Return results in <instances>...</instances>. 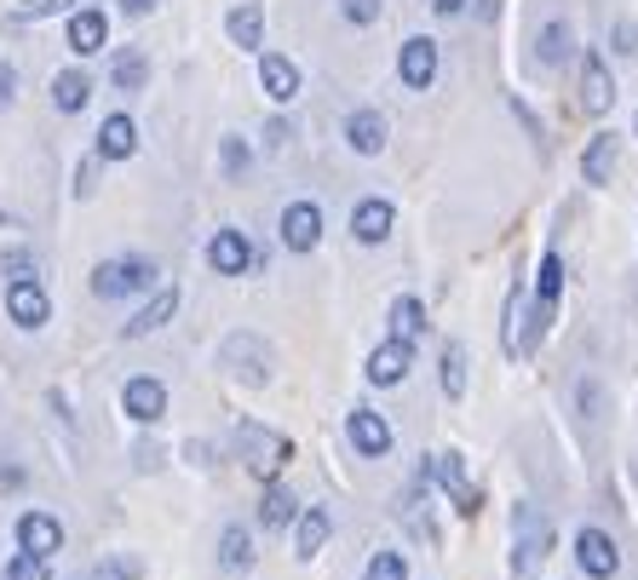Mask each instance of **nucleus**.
I'll return each mask as SVG.
<instances>
[{
    "label": "nucleus",
    "instance_id": "obj_15",
    "mask_svg": "<svg viewBox=\"0 0 638 580\" xmlns=\"http://www.w3.org/2000/svg\"><path fill=\"white\" fill-rule=\"evenodd\" d=\"M127 156H139V121L127 110H116L98 127V161H127Z\"/></svg>",
    "mask_w": 638,
    "mask_h": 580
},
{
    "label": "nucleus",
    "instance_id": "obj_9",
    "mask_svg": "<svg viewBox=\"0 0 638 580\" xmlns=\"http://www.w3.org/2000/svg\"><path fill=\"white\" fill-rule=\"evenodd\" d=\"M121 414H127V420H139V426H156V420L167 414V386L150 380V373L127 380V386H121Z\"/></svg>",
    "mask_w": 638,
    "mask_h": 580
},
{
    "label": "nucleus",
    "instance_id": "obj_41",
    "mask_svg": "<svg viewBox=\"0 0 638 580\" xmlns=\"http://www.w3.org/2000/svg\"><path fill=\"white\" fill-rule=\"evenodd\" d=\"M156 7H161V0H121L127 18H144V12H156Z\"/></svg>",
    "mask_w": 638,
    "mask_h": 580
},
{
    "label": "nucleus",
    "instance_id": "obj_10",
    "mask_svg": "<svg viewBox=\"0 0 638 580\" xmlns=\"http://www.w3.org/2000/svg\"><path fill=\"white\" fill-rule=\"evenodd\" d=\"M610 104H616L610 58H604V52H587V58H581V110H587V116H604Z\"/></svg>",
    "mask_w": 638,
    "mask_h": 580
},
{
    "label": "nucleus",
    "instance_id": "obj_7",
    "mask_svg": "<svg viewBox=\"0 0 638 580\" xmlns=\"http://www.w3.org/2000/svg\"><path fill=\"white\" fill-rule=\"evenodd\" d=\"M346 437H351V449L357 454H368V460H386L391 454V426H386V414H375V408H351L346 414Z\"/></svg>",
    "mask_w": 638,
    "mask_h": 580
},
{
    "label": "nucleus",
    "instance_id": "obj_1",
    "mask_svg": "<svg viewBox=\"0 0 638 580\" xmlns=\"http://www.w3.org/2000/svg\"><path fill=\"white\" fill-rule=\"evenodd\" d=\"M161 282V264L144 253H127V259H104L92 270V299H127V293H150Z\"/></svg>",
    "mask_w": 638,
    "mask_h": 580
},
{
    "label": "nucleus",
    "instance_id": "obj_6",
    "mask_svg": "<svg viewBox=\"0 0 638 580\" xmlns=\"http://www.w3.org/2000/svg\"><path fill=\"white\" fill-rule=\"evenodd\" d=\"M576 563H581V574H592V580H616V574H621V546L604 534V529H581V534H576Z\"/></svg>",
    "mask_w": 638,
    "mask_h": 580
},
{
    "label": "nucleus",
    "instance_id": "obj_39",
    "mask_svg": "<svg viewBox=\"0 0 638 580\" xmlns=\"http://www.w3.org/2000/svg\"><path fill=\"white\" fill-rule=\"evenodd\" d=\"M288 139H293V127H288V121H271V127H265V144H271V150H282Z\"/></svg>",
    "mask_w": 638,
    "mask_h": 580
},
{
    "label": "nucleus",
    "instance_id": "obj_35",
    "mask_svg": "<svg viewBox=\"0 0 638 580\" xmlns=\"http://www.w3.org/2000/svg\"><path fill=\"white\" fill-rule=\"evenodd\" d=\"M362 580H409V569H402L397 552H375V558H368V569H362Z\"/></svg>",
    "mask_w": 638,
    "mask_h": 580
},
{
    "label": "nucleus",
    "instance_id": "obj_38",
    "mask_svg": "<svg viewBox=\"0 0 638 580\" xmlns=\"http://www.w3.org/2000/svg\"><path fill=\"white\" fill-rule=\"evenodd\" d=\"M12 98H18V70H12V63H0V110H7Z\"/></svg>",
    "mask_w": 638,
    "mask_h": 580
},
{
    "label": "nucleus",
    "instance_id": "obj_18",
    "mask_svg": "<svg viewBox=\"0 0 638 580\" xmlns=\"http://www.w3.org/2000/svg\"><path fill=\"white\" fill-rule=\"evenodd\" d=\"M173 317H179V288H161V282H156L150 304H144V311H139V317H132V322L121 328V339H144V333L167 328V322H173Z\"/></svg>",
    "mask_w": 638,
    "mask_h": 580
},
{
    "label": "nucleus",
    "instance_id": "obj_21",
    "mask_svg": "<svg viewBox=\"0 0 638 580\" xmlns=\"http://www.w3.org/2000/svg\"><path fill=\"white\" fill-rule=\"evenodd\" d=\"M225 36L237 41L242 52H259V47H265V7H259V0H242V7L225 12Z\"/></svg>",
    "mask_w": 638,
    "mask_h": 580
},
{
    "label": "nucleus",
    "instance_id": "obj_19",
    "mask_svg": "<svg viewBox=\"0 0 638 580\" xmlns=\"http://www.w3.org/2000/svg\"><path fill=\"white\" fill-rule=\"evenodd\" d=\"M616 156H621L616 132H592L587 150H581V179H587L592 190H604V184H610V173H616Z\"/></svg>",
    "mask_w": 638,
    "mask_h": 580
},
{
    "label": "nucleus",
    "instance_id": "obj_23",
    "mask_svg": "<svg viewBox=\"0 0 638 580\" xmlns=\"http://www.w3.org/2000/svg\"><path fill=\"white\" fill-rule=\"evenodd\" d=\"M346 144L357 156H380L386 150V116L380 110H351L346 116Z\"/></svg>",
    "mask_w": 638,
    "mask_h": 580
},
{
    "label": "nucleus",
    "instance_id": "obj_27",
    "mask_svg": "<svg viewBox=\"0 0 638 580\" xmlns=\"http://www.w3.org/2000/svg\"><path fill=\"white\" fill-rule=\"evenodd\" d=\"M391 333H397V339H420V333H426V304H420L415 293H402V299L391 304Z\"/></svg>",
    "mask_w": 638,
    "mask_h": 580
},
{
    "label": "nucleus",
    "instance_id": "obj_31",
    "mask_svg": "<svg viewBox=\"0 0 638 580\" xmlns=\"http://www.w3.org/2000/svg\"><path fill=\"white\" fill-rule=\"evenodd\" d=\"M547 546H552V534H547V529H535V534H529V540L518 546V552H512V574H529L535 563L547 558Z\"/></svg>",
    "mask_w": 638,
    "mask_h": 580
},
{
    "label": "nucleus",
    "instance_id": "obj_43",
    "mask_svg": "<svg viewBox=\"0 0 638 580\" xmlns=\"http://www.w3.org/2000/svg\"><path fill=\"white\" fill-rule=\"evenodd\" d=\"M466 7V0H431V12H438V18H455Z\"/></svg>",
    "mask_w": 638,
    "mask_h": 580
},
{
    "label": "nucleus",
    "instance_id": "obj_14",
    "mask_svg": "<svg viewBox=\"0 0 638 580\" xmlns=\"http://www.w3.org/2000/svg\"><path fill=\"white\" fill-rule=\"evenodd\" d=\"M415 368V339H386V346H375V357H368V380H375V386H397L402 380V373H409Z\"/></svg>",
    "mask_w": 638,
    "mask_h": 580
},
{
    "label": "nucleus",
    "instance_id": "obj_32",
    "mask_svg": "<svg viewBox=\"0 0 638 580\" xmlns=\"http://www.w3.org/2000/svg\"><path fill=\"white\" fill-rule=\"evenodd\" d=\"M0 580H52V558H36V552H18L7 563V574Z\"/></svg>",
    "mask_w": 638,
    "mask_h": 580
},
{
    "label": "nucleus",
    "instance_id": "obj_13",
    "mask_svg": "<svg viewBox=\"0 0 638 580\" xmlns=\"http://www.w3.org/2000/svg\"><path fill=\"white\" fill-rule=\"evenodd\" d=\"M208 264L219 270V277H248V270H253V242H248L242 230H213Z\"/></svg>",
    "mask_w": 638,
    "mask_h": 580
},
{
    "label": "nucleus",
    "instance_id": "obj_30",
    "mask_svg": "<svg viewBox=\"0 0 638 580\" xmlns=\"http://www.w3.org/2000/svg\"><path fill=\"white\" fill-rule=\"evenodd\" d=\"M58 12H76V0H18L12 7L18 23H41V18H58Z\"/></svg>",
    "mask_w": 638,
    "mask_h": 580
},
{
    "label": "nucleus",
    "instance_id": "obj_8",
    "mask_svg": "<svg viewBox=\"0 0 638 580\" xmlns=\"http://www.w3.org/2000/svg\"><path fill=\"white\" fill-rule=\"evenodd\" d=\"M397 76H402V87H409V92H426L431 81H438V41H431V36L402 41V52H397Z\"/></svg>",
    "mask_w": 638,
    "mask_h": 580
},
{
    "label": "nucleus",
    "instance_id": "obj_2",
    "mask_svg": "<svg viewBox=\"0 0 638 580\" xmlns=\"http://www.w3.org/2000/svg\"><path fill=\"white\" fill-rule=\"evenodd\" d=\"M237 454H242V466L259 477V483H277V471L293 460V442L282 431H265V426L242 420L237 426Z\"/></svg>",
    "mask_w": 638,
    "mask_h": 580
},
{
    "label": "nucleus",
    "instance_id": "obj_34",
    "mask_svg": "<svg viewBox=\"0 0 638 580\" xmlns=\"http://www.w3.org/2000/svg\"><path fill=\"white\" fill-rule=\"evenodd\" d=\"M219 161H225V173H230V179H242V173H248V161H253V150L237 139V132H230V139H219Z\"/></svg>",
    "mask_w": 638,
    "mask_h": 580
},
{
    "label": "nucleus",
    "instance_id": "obj_42",
    "mask_svg": "<svg viewBox=\"0 0 638 580\" xmlns=\"http://www.w3.org/2000/svg\"><path fill=\"white\" fill-rule=\"evenodd\" d=\"M76 196H92V161L76 167Z\"/></svg>",
    "mask_w": 638,
    "mask_h": 580
},
{
    "label": "nucleus",
    "instance_id": "obj_3",
    "mask_svg": "<svg viewBox=\"0 0 638 580\" xmlns=\"http://www.w3.org/2000/svg\"><path fill=\"white\" fill-rule=\"evenodd\" d=\"M420 483H443V489L455 494V511H460V518H478V511H484V494H478L472 477H466V460H460L455 449L431 454V460L420 466Z\"/></svg>",
    "mask_w": 638,
    "mask_h": 580
},
{
    "label": "nucleus",
    "instance_id": "obj_17",
    "mask_svg": "<svg viewBox=\"0 0 638 580\" xmlns=\"http://www.w3.org/2000/svg\"><path fill=\"white\" fill-rule=\"evenodd\" d=\"M104 41H110V18L98 7H76L70 12V52L92 58V52H104Z\"/></svg>",
    "mask_w": 638,
    "mask_h": 580
},
{
    "label": "nucleus",
    "instance_id": "obj_20",
    "mask_svg": "<svg viewBox=\"0 0 638 580\" xmlns=\"http://www.w3.org/2000/svg\"><path fill=\"white\" fill-rule=\"evenodd\" d=\"M328 534H333V511H328V506L299 511V518H293V552L311 563V558L322 552V546H328Z\"/></svg>",
    "mask_w": 638,
    "mask_h": 580
},
{
    "label": "nucleus",
    "instance_id": "obj_12",
    "mask_svg": "<svg viewBox=\"0 0 638 580\" xmlns=\"http://www.w3.org/2000/svg\"><path fill=\"white\" fill-rule=\"evenodd\" d=\"M18 552H36V558L63 552V523L52 518V511H23L18 518Z\"/></svg>",
    "mask_w": 638,
    "mask_h": 580
},
{
    "label": "nucleus",
    "instance_id": "obj_22",
    "mask_svg": "<svg viewBox=\"0 0 638 580\" xmlns=\"http://www.w3.org/2000/svg\"><path fill=\"white\" fill-rule=\"evenodd\" d=\"M92 104V76L87 70H58L52 76V110L58 116H81Z\"/></svg>",
    "mask_w": 638,
    "mask_h": 580
},
{
    "label": "nucleus",
    "instance_id": "obj_25",
    "mask_svg": "<svg viewBox=\"0 0 638 580\" xmlns=\"http://www.w3.org/2000/svg\"><path fill=\"white\" fill-rule=\"evenodd\" d=\"M110 87H116V92H144V87H150V58H144L139 47H121V52L110 58Z\"/></svg>",
    "mask_w": 638,
    "mask_h": 580
},
{
    "label": "nucleus",
    "instance_id": "obj_28",
    "mask_svg": "<svg viewBox=\"0 0 638 580\" xmlns=\"http://www.w3.org/2000/svg\"><path fill=\"white\" fill-rule=\"evenodd\" d=\"M569 52H576V36H569V23H547L541 41H535V58H541L547 70H552V63H564Z\"/></svg>",
    "mask_w": 638,
    "mask_h": 580
},
{
    "label": "nucleus",
    "instance_id": "obj_37",
    "mask_svg": "<svg viewBox=\"0 0 638 580\" xmlns=\"http://www.w3.org/2000/svg\"><path fill=\"white\" fill-rule=\"evenodd\" d=\"M0 270H7V282H18V277H36V253H29V248H12L7 259H0Z\"/></svg>",
    "mask_w": 638,
    "mask_h": 580
},
{
    "label": "nucleus",
    "instance_id": "obj_16",
    "mask_svg": "<svg viewBox=\"0 0 638 580\" xmlns=\"http://www.w3.org/2000/svg\"><path fill=\"white\" fill-rule=\"evenodd\" d=\"M259 87H265L271 104H293V98H299V63L282 58V52H265L259 58Z\"/></svg>",
    "mask_w": 638,
    "mask_h": 580
},
{
    "label": "nucleus",
    "instance_id": "obj_5",
    "mask_svg": "<svg viewBox=\"0 0 638 580\" xmlns=\"http://www.w3.org/2000/svg\"><path fill=\"white\" fill-rule=\"evenodd\" d=\"M277 230H282V248L288 253H311L322 242V208H317V201H288Z\"/></svg>",
    "mask_w": 638,
    "mask_h": 580
},
{
    "label": "nucleus",
    "instance_id": "obj_29",
    "mask_svg": "<svg viewBox=\"0 0 638 580\" xmlns=\"http://www.w3.org/2000/svg\"><path fill=\"white\" fill-rule=\"evenodd\" d=\"M443 397L449 402L466 397V351L460 346H443Z\"/></svg>",
    "mask_w": 638,
    "mask_h": 580
},
{
    "label": "nucleus",
    "instance_id": "obj_40",
    "mask_svg": "<svg viewBox=\"0 0 638 580\" xmlns=\"http://www.w3.org/2000/svg\"><path fill=\"white\" fill-rule=\"evenodd\" d=\"M616 52H638V29H632V23L616 29Z\"/></svg>",
    "mask_w": 638,
    "mask_h": 580
},
{
    "label": "nucleus",
    "instance_id": "obj_36",
    "mask_svg": "<svg viewBox=\"0 0 638 580\" xmlns=\"http://www.w3.org/2000/svg\"><path fill=\"white\" fill-rule=\"evenodd\" d=\"M340 18L368 29V23H380V0H340Z\"/></svg>",
    "mask_w": 638,
    "mask_h": 580
},
{
    "label": "nucleus",
    "instance_id": "obj_24",
    "mask_svg": "<svg viewBox=\"0 0 638 580\" xmlns=\"http://www.w3.org/2000/svg\"><path fill=\"white\" fill-rule=\"evenodd\" d=\"M253 563H259L253 534H248L242 523H225V534H219V569H225V574H248Z\"/></svg>",
    "mask_w": 638,
    "mask_h": 580
},
{
    "label": "nucleus",
    "instance_id": "obj_33",
    "mask_svg": "<svg viewBox=\"0 0 638 580\" xmlns=\"http://www.w3.org/2000/svg\"><path fill=\"white\" fill-rule=\"evenodd\" d=\"M139 574H144L139 558H104V563L87 569V580H139Z\"/></svg>",
    "mask_w": 638,
    "mask_h": 580
},
{
    "label": "nucleus",
    "instance_id": "obj_4",
    "mask_svg": "<svg viewBox=\"0 0 638 580\" xmlns=\"http://www.w3.org/2000/svg\"><path fill=\"white\" fill-rule=\"evenodd\" d=\"M7 317H12L23 333H41V328L52 322V299H47L41 277H18V282H7Z\"/></svg>",
    "mask_w": 638,
    "mask_h": 580
},
{
    "label": "nucleus",
    "instance_id": "obj_11",
    "mask_svg": "<svg viewBox=\"0 0 638 580\" xmlns=\"http://www.w3.org/2000/svg\"><path fill=\"white\" fill-rule=\"evenodd\" d=\"M391 224H397V208L391 201H380V196H362L357 208H351V236L362 248H380L386 236H391Z\"/></svg>",
    "mask_w": 638,
    "mask_h": 580
},
{
    "label": "nucleus",
    "instance_id": "obj_26",
    "mask_svg": "<svg viewBox=\"0 0 638 580\" xmlns=\"http://www.w3.org/2000/svg\"><path fill=\"white\" fill-rule=\"evenodd\" d=\"M299 518V500L282 489V483H265V500H259V523L265 529H288Z\"/></svg>",
    "mask_w": 638,
    "mask_h": 580
}]
</instances>
